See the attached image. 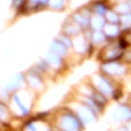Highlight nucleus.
<instances>
[{
    "label": "nucleus",
    "instance_id": "1",
    "mask_svg": "<svg viewBox=\"0 0 131 131\" xmlns=\"http://www.w3.org/2000/svg\"><path fill=\"white\" fill-rule=\"evenodd\" d=\"M6 110V107L5 106H2V104H0V119L2 118V116H3V112Z\"/></svg>",
    "mask_w": 131,
    "mask_h": 131
}]
</instances>
